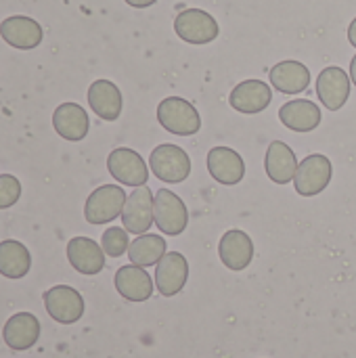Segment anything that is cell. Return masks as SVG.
<instances>
[{"label":"cell","mask_w":356,"mask_h":358,"mask_svg":"<svg viewBox=\"0 0 356 358\" xmlns=\"http://www.w3.org/2000/svg\"><path fill=\"white\" fill-rule=\"evenodd\" d=\"M157 122L176 136H193L201 130V115L183 96H168L157 105Z\"/></svg>","instance_id":"1"},{"label":"cell","mask_w":356,"mask_h":358,"mask_svg":"<svg viewBox=\"0 0 356 358\" xmlns=\"http://www.w3.org/2000/svg\"><path fill=\"white\" fill-rule=\"evenodd\" d=\"M149 168L153 176L166 185H180L191 174V157L178 145H157L149 155Z\"/></svg>","instance_id":"2"},{"label":"cell","mask_w":356,"mask_h":358,"mask_svg":"<svg viewBox=\"0 0 356 358\" xmlns=\"http://www.w3.org/2000/svg\"><path fill=\"white\" fill-rule=\"evenodd\" d=\"M332 178H334V166L329 157L321 153H313L298 164L294 176V189L302 197H315L329 187Z\"/></svg>","instance_id":"3"},{"label":"cell","mask_w":356,"mask_h":358,"mask_svg":"<svg viewBox=\"0 0 356 358\" xmlns=\"http://www.w3.org/2000/svg\"><path fill=\"white\" fill-rule=\"evenodd\" d=\"M126 191L120 185H103L94 189L84 206V218L88 224H107L122 216L126 206Z\"/></svg>","instance_id":"4"},{"label":"cell","mask_w":356,"mask_h":358,"mask_svg":"<svg viewBox=\"0 0 356 358\" xmlns=\"http://www.w3.org/2000/svg\"><path fill=\"white\" fill-rule=\"evenodd\" d=\"M174 31L187 44H210L220 36L218 21L204 8H185L174 19Z\"/></svg>","instance_id":"5"},{"label":"cell","mask_w":356,"mask_h":358,"mask_svg":"<svg viewBox=\"0 0 356 358\" xmlns=\"http://www.w3.org/2000/svg\"><path fill=\"white\" fill-rule=\"evenodd\" d=\"M153 218L155 227L168 235V237H178L187 231L189 224V210L185 201L170 189H159L155 193L153 201Z\"/></svg>","instance_id":"6"},{"label":"cell","mask_w":356,"mask_h":358,"mask_svg":"<svg viewBox=\"0 0 356 358\" xmlns=\"http://www.w3.org/2000/svg\"><path fill=\"white\" fill-rule=\"evenodd\" d=\"M107 170L109 174L126 187H145L149 180V168L145 159L128 147H118L107 157Z\"/></svg>","instance_id":"7"},{"label":"cell","mask_w":356,"mask_h":358,"mask_svg":"<svg viewBox=\"0 0 356 358\" xmlns=\"http://www.w3.org/2000/svg\"><path fill=\"white\" fill-rule=\"evenodd\" d=\"M44 306L52 321L61 325H73L84 315V298L69 285H55L44 292Z\"/></svg>","instance_id":"8"},{"label":"cell","mask_w":356,"mask_h":358,"mask_svg":"<svg viewBox=\"0 0 356 358\" xmlns=\"http://www.w3.org/2000/svg\"><path fill=\"white\" fill-rule=\"evenodd\" d=\"M153 201H155V195H153V191L147 185L145 187H136L128 195L124 212H122V224H124V229L128 233L145 235L155 224Z\"/></svg>","instance_id":"9"},{"label":"cell","mask_w":356,"mask_h":358,"mask_svg":"<svg viewBox=\"0 0 356 358\" xmlns=\"http://www.w3.org/2000/svg\"><path fill=\"white\" fill-rule=\"evenodd\" d=\"M350 84H353L350 73H346L342 67L338 65L325 67L317 78V96L321 105L327 107L329 111L342 109L350 96Z\"/></svg>","instance_id":"10"},{"label":"cell","mask_w":356,"mask_h":358,"mask_svg":"<svg viewBox=\"0 0 356 358\" xmlns=\"http://www.w3.org/2000/svg\"><path fill=\"white\" fill-rule=\"evenodd\" d=\"M189 279V262L180 252H166L155 264V289L164 298L180 294Z\"/></svg>","instance_id":"11"},{"label":"cell","mask_w":356,"mask_h":358,"mask_svg":"<svg viewBox=\"0 0 356 358\" xmlns=\"http://www.w3.org/2000/svg\"><path fill=\"white\" fill-rule=\"evenodd\" d=\"M218 256L220 262L233 271V273H241L245 271L252 260H254V241L245 231L239 229H231L220 237L218 243Z\"/></svg>","instance_id":"12"},{"label":"cell","mask_w":356,"mask_h":358,"mask_svg":"<svg viewBox=\"0 0 356 358\" xmlns=\"http://www.w3.org/2000/svg\"><path fill=\"white\" fill-rule=\"evenodd\" d=\"M271 101H273V88L262 80H243L229 94V105L245 115L264 111L271 105Z\"/></svg>","instance_id":"13"},{"label":"cell","mask_w":356,"mask_h":358,"mask_svg":"<svg viewBox=\"0 0 356 358\" xmlns=\"http://www.w3.org/2000/svg\"><path fill=\"white\" fill-rule=\"evenodd\" d=\"M206 164H208L210 176L216 182L227 185V187L239 185L243 180V176H245V162L231 147H214V149H210L208 157H206Z\"/></svg>","instance_id":"14"},{"label":"cell","mask_w":356,"mask_h":358,"mask_svg":"<svg viewBox=\"0 0 356 358\" xmlns=\"http://www.w3.org/2000/svg\"><path fill=\"white\" fill-rule=\"evenodd\" d=\"M0 36L6 44H10L13 48L19 50H31L36 46H40L42 38H44V29L42 25L31 19V17H23V15H13L6 17L0 23Z\"/></svg>","instance_id":"15"},{"label":"cell","mask_w":356,"mask_h":358,"mask_svg":"<svg viewBox=\"0 0 356 358\" xmlns=\"http://www.w3.org/2000/svg\"><path fill=\"white\" fill-rule=\"evenodd\" d=\"M115 289L118 294L128 300V302H147L151 296H153V279L151 275L143 268V266H136V264H126V266H120L118 273H115Z\"/></svg>","instance_id":"16"},{"label":"cell","mask_w":356,"mask_h":358,"mask_svg":"<svg viewBox=\"0 0 356 358\" xmlns=\"http://www.w3.org/2000/svg\"><path fill=\"white\" fill-rule=\"evenodd\" d=\"M103 248L88 237H73L67 243V260L80 275H99L105 268Z\"/></svg>","instance_id":"17"},{"label":"cell","mask_w":356,"mask_h":358,"mask_svg":"<svg viewBox=\"0 0 356 358\" xmlns=\"http://www.w3.org/2000/svg\"><path fill=\"white\" fill-rule=\"evenodd\" d=\"M2 338L4 344L15 352L29 350L40 340V321L31 313H17L4 323Z\"/></svg>","instance_id":"18"},{"label":"cell","mask_w":356,"mask_h":358,"mask_svg":"<svg viewBox=\"0 0 356 358\" xmlns=\"http://www.w3.org/2000/svg\"><path fill=\"white\" fill-rule=\"evenodd\" d=\"M298 170V159L294 149L283 141H273L264 155V172L275 185L294 182Z\"/></svg>","instance_id":"19"},{"label":"cell","mask_w":356,"mask_h":358,"mask_svg":"<svg viewBox=\"0 0 356 358\" xmlns=\"http://www.w3.org/2000/svg\"><path fill=\"white\" fill-rule=\"evenodd\" d=\"M88 105L103 122H115L122 113L124 99L111 80H94L88 88Z\"/></svg>","instance_id":"20"},{"label":"cell","mask_w":356,"mask_h":358,"mask_svg":"<svg viewBox=\"0 0 356 358\" xmlns=\"http://www.w3.org/2000/svg\"><path fill=\"white\" fill-rule=\"evenodd\" d=\"M52 126L61 138L78 143V141L86 138V134L90 130V120H88V113L82 105L63 103L52 113Z\"/></svg>","instance_id":"21"},{"label":"cell","mask_w":356,"mask_h":358,"mask_svg":"<svg viewBox=\"0 0 356 358\" xmlns=\"http://www.w3.org/2000/svg\"><path fill=\"white\" fill-rule=\"evenodd\" d=\"M271 86L283 94H300L311 84V69L300 61H279L269 71Z\"/></svg>","instance_id":"22"},{"label":"cell","mask_w":356,"mask_h":358,"mask_svg":"<svg viewBox=\"0 0 356 358\" xmlns=\"http://www.w3.org/2000/svg\"><path fill=\"white\" fill-rule=\"evenodd\" d=\"M279 120L294 132H313L321 126V107L306 99H294L279 109Z\"/></svg>","instance_id":"23"},{"label":"cell","mask_w":356,"mask_h":358,"mask_svg":"<svg viewBox=\"0 0 356 358\" xmlns=\"http://www.w3.org/2000/svg\"><path fill=\"white\" fill-rule=\"evenodd\" d=\"M31 268V256L21 241H0V275L6 279H23Z\"/></svg>","instance_id":"24"},{"label":"cell","mask_w":356,"mask_h":358,"mask_svg":"<svg viewBox=\"0 0 356 358\" xmlns=\"http://www.w3.org/2000/svg\"><path fill=\"white\" fill-rule=\"evenodd\" d=\"M168 252V245H166V239L162 235H136L134 241H130V248H128V258L132 264L136 266H155Z\"/></svg>","instance_id":"25"},{"label":"cell","mask_w":356,"mask_h":358,"mask_svg":"<svg viewBox=\"0 0 356 358\" xmlns=\"http://www.w3.org/2000/svg\"><path fill=\"white\" fill-rule=\"evenodd\" d=\"M101 248L111 258H120V256L128 254V248H130L128 231L120 229V227H109L101 237Z\"/></svg>","instance_id":"26"},{"label":"cell","mask_w":356,"mask_h":358,"mask_svg":"<svg viewBox=\"0 0 356 358\" xmlns=\"http://www.w3.org/2000/svg\"><path fill=\"white\" fill-rule=\"evenodd\" d=\"M21 197V182L13 174H0V210L15 206Z\"/></svg>","instance_id":"27"},{"label":"cell","mask_w":356,"mask_h":358,"mask_svg":"<svg viewBox=\"0 0 356 358\" xmlns=\"http://www.w3.org/2000/svg\"><path fill=\"white\" fill-rule=\"evenodd\" d=\"M157 0H126V4H130L132 8H147V6H153Z\"/></svg>","instance_id":"28"},{"label":"cell","mask_w":356,"mask_h":358,"mask_svg":"<svg viewBox=\"0 0 356 358\" xmlns=\"http://www.w3.org/2000/svg\"><path fill=\"white\" fill-rule=\"evenodd\" d=\"M348 42H350V44L356 48V17L353 19L350 27H348Z\"/></svg>","instance_id":"29"},{"label":"cell","mask_w":356,"mask_h":358,"mask_svg":"<svg viewBox=\"0 0 356 358\" xmlns=\"http://www.w3.org/2000/svg\"><path fill=\"white\" fill-rule=\"evenodd\" d=\"M350 80H353V84H355L356 88V55L353 57V61H350Z\"/></svg>","instance_id":"30"}]
</instances>
